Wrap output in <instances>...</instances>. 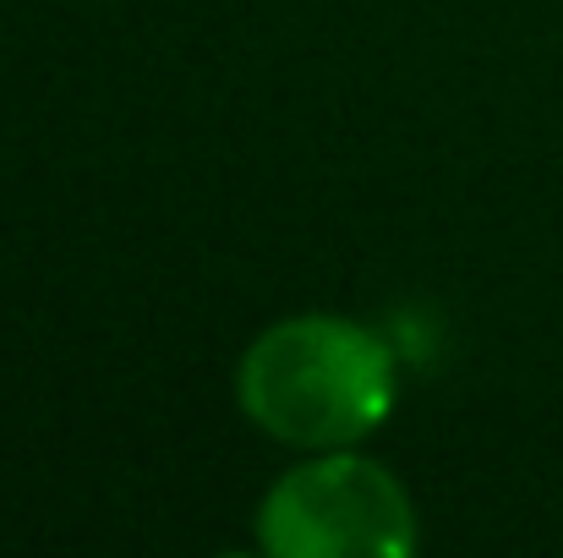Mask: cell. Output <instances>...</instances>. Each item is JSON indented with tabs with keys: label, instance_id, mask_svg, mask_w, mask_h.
Returning a JSON list of instances; mask_svg holds the SVG:
<instances>
[{
	"label": "cell",
	"instance_id": "6da1fadb",
	"mask_svg": "<svg viewBox=\"0 0 563 558\" xmlns=\"http://www.w3.org/2000/svg\"><path fill=\"white\" fill-rule=\"evenodd\" d=\"M241 411L279 444L351 449L394 411V351L373 329L329 313L263 329L235 372Z\"/></svg>",
	"mask_w": 563,
	"mask_h": 558
},
{
	"label": "cell",
	"instance_id": "7a4b0ae2",
	"mask_svg": "<svg viewBox=\"0 0 563 558\" xmlns=\"http://www.w3.org/2000/svg\"><path fill=\"white\" fill-rule=\"evenodd\" d=\"M416 543L405 482L351 449L285 471L257 510V548L274 558H410Z\"/></svg>",
	"mask_w": 563,
	"mask_h": 558
}]
</instances>
